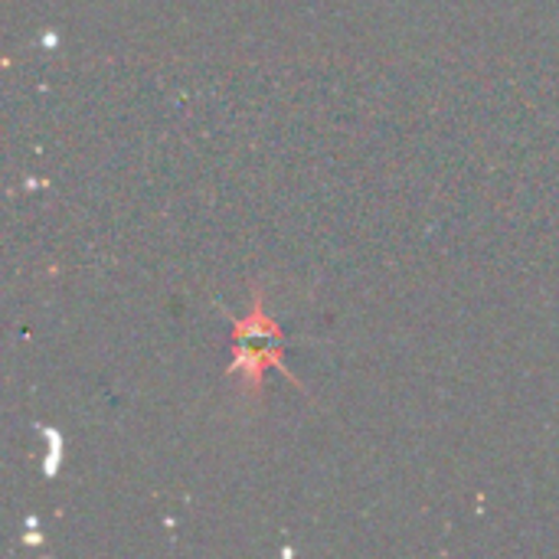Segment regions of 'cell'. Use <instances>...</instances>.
Instances as JSON below:
<instances>
[{
  "label": "cell",
  "instance_id": "1",
  "mask_svg": "<svg viewBox=\"0 0 559 559\" xmlns=\"http://www.w3.org/2000/svg\"><path fill=\"white\" fill-rule=\"evenodd\" d=\"M275 367L278 373H285L288 380L292 370L285 364V354H282V328L265 314V301H262V292L252 295V308L242 321H236L233 328V364H229V373L242 380L246 390H262V377L265 370Z\"/></svg>",
  "mask_w": 559,
  "mask_h": 559
}]
</instances>
